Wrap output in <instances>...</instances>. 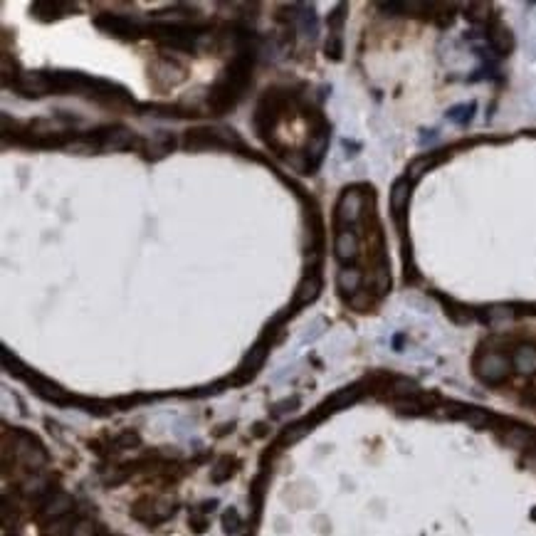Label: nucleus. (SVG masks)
I'll return each instance as SVG.
<instances>
[{
  "label": "nucleus",
  "instance_id": "obj_14",
  "mask_svg": "<svg viewBox=\"0 0 536 536\" xmlns=\"http://www.w3.org/2000/svg\"><path fill=\"white\" fill-rule=\"evenodd\" d=\"M319 289H321V282H319V277H316V274L311 272L309 277H306L304 282L299 284V289H296V299H294V306H304V304H309V301H314L316 296H319Z\"/></svg>",
  "mask_w": 536,
  "mask_h": 536
},
{
  "label": "nucleus",
  "instance_id": "obj_8",
  "mask_svg": "<svg viewBox=\"0 0 536 536\" xmlns=\"http://www.w3.org/2000/svg\"><path fill=\"white\" fill-rule=\"evenodd\" d=\"M334 254L339 262H353L358 257V237L351 230H341L334 242Z\"/></svg>",
  "mask_w": 536,
  "mask_h": 536
},
{
  "label": "nucleus",
  "instance_id": "obj_3",
  "mask_svg": "<svg viewBox=\"0 0 536 536\" xmlns=\"http://www.w3.org/2000/svg\"><path fill=\"white\" fill-rule=\"evenodd\" d=\"M475 371L482 381L502 383L504 378L509 376V371H512V361L499 351H487V353H480V356H477Z\"/></svg>",
  "mask_w": 536,
  "mask_h": 536
},
{
  "label": "nucleus",
  "instance_id": "obj_16",
  "mask_svg": "<svg viewBox=\"0 0 536 536\" xmlns=\"http://www.w3.org/2000/svg\"><path fill=\"white\" fill-rule=\"evenodd\" d=\"M442 156H423V159H418L413 166H410V173H408V181H418L420 176L425 173V171L430 168V166H435Z\"/></svg>",
  "mask_w": 536,
  "mask_h": 536
},
{
  "label": "nucleus",
  "instance_id": "obj_21",
  "mask_svg": "<svg viewBox=\"0 0 536 536\" xmlns=\"http://www.w3.org/2000/svg\"><path fill=\"white\" fill-rule=\"evenodd\" d=\"M348 304L358 311H366L368 304H371V292H368V289H358L353 296H348Z\"/></svg>",
  "mask_w": 536,
  "mask_h": 536
},
{
  "label": "nucleus",
  "instance_id": "obj_13",
  "mask_svg": "<svg viewBox=\"0 0 536 536\" xmlns=\"http://www.w3.org/2000/svg\"><path fill=\"white\" fill-rule=\"evenodd\" d=\"M336 282H339V289H341L343 294L353 296V294L358 292V289H361L363 272H361V269H356V267H346V269H341V272H339Z\"/></svg>",
  "mask_w": 536,
  "mask_h": 536
},
{
  "label": "nucleus",
  "instance_id": "obj_18",
  "mask_svg": "<svg viewBox=\"0 0 536 536\" xmlns=\"http://www.w3.org/2000/svg\"><path fill=\"white\" fill-rule=\"evenodd\" d=\"M390 287V274L386 269V264H381V267H376V272H373V289H376V294H386Z\"/></svg>",
  "mask_w": 536,
  "mask_h": 536
},
{
  "label": "nucleus",
  "instance_id": "obj_25",
  "mask_svg": "<svg viewBox=\"0 0 536 536\" xmlns=\"http://www.w3.org/2000/svg\"><path fill=\"white\" fill-rule=\"evenodd\" d=\"M227 465H230V460H223L220 465H218V470H215V475H213V480H215V482H223V480H225V477L232 472V467H227Z\"/></svg>",
  "mask_w": 536,
  "mask_h": 536
},
{
  "label": "nucleus",
  "instance_id": "obj_4",
  "mask_svg": "<svg viewBox=\"0 0 536 536\" xmlns=\"http://www.w3.org/2000/svg\"><path fill=\"white\" fill-rule=\"evenodd\" d=\"M75 509V499L62 489H52L50 494H45L38 502V517L40 522H57L62 517H70V512Z\"/></svg>",
  "mask_w": 536,
  "mask_h": 536
},
{
  "label": "nucleus",
  "instance_id": "obj_10",
  "mask_svg": "<svg viewBox=\"0 0 536 536\" xmlns=\"http://www.w3.org/2000/svg\"><path fill=\"white\" fill-rule=\"evenodd\" d=\"M264 358H267V343L259 341L257 346L250 351V356L245 358L242 368H240V376H237V381H247V378H252L254 373L259 371V366L264 363Z\"/></svg>",
  "mask_w": 536,
  "mask_h": 536
},
{
  "label": "nucleus",
  "instance_id": "obj_15",
  "mask_svg": "<svg viewBox=\"0 0 536 536\" xmlns=\"http://www.w3.org/2000/svg\"><path fill=\"white\" fill-rule=\"evenodd\" d=\"M75 522H77L75 517H62V519H57V522H50L48 527H45L43 536H72Z\"/></svg>",
  "mask_w": 536,
  "mask_h": 536
},
{
  "label": "nucleus",
  "instance_id": "obj_1",
  "mask_svg": "<svg viewBox=\"0 0 536 536\" xmlns=\"http://www.w3.org/2000/svg\"><path fill=\"white\" fill-rule=\"evenodd\" d=\"M250 80H252V52L240 50V55L227 65L225 75L218 80V85L210 90L208 104L215 114L230 112L237 104V99L242 97V92L247 90Z\"/></svg>",
  "mask_w": 536,
  "mask_h": 536
},
{
  "label": "nucleus",
  "instance_id": "obj_20",
  "mask_svg": "<svg viewBox=\"0 0 536 536\" xmlns=\"http://www.w3.org/2000/svg\"><path fill=\"white\" fill-rule=\"evenodd\" d=\"M72 536H99L97 524L92 519H77L75 529H72Z\"/></svg>",
  "mask_w": 536,
  "mask_h": 536
},
{
  "label": "nucleus",
  "instance_id": "obj_19",
  "mask_svg": "<svg viewBox=\"0 0 536 536\" xmlns=\"http://www.w3.org/2000/svg\"><path fill=\"white\" fill-rule=\"evenodd\" d=\"M467 10H470L467 18H470L472 23H487V20L492 18V5H487V3H475Z\"/></svg>",
  "mask_w": 536,
  "mask_h": 536
},
{
  "label": "nucleus",
  "instance_id": "obj_9",
  "mask_svg": "<svg viewBox=\"0 0 536 536\" xmlns=\"http://www.w3.org/2000/svg\"><path fill=\"white\" fill-rule=\"evenodd\" d=\"M408 198H410V181L400 178L393 186V191H390V210H393V218L398 220L400 227H403V213L408 208Z\"/></svg>",
  "mask_w": 536,
  "mask_h": 536
},
{
  "label": "nucleus",
  "instance_id": "obj_5",
  "mask_svg": "<svg viewBox=\"0 0 536 536\" xmlns=\"http://www.w3.org/2000/svg\"><path fill=\"white\" fill-rule=\"evenodd\" d=\"M97 28H102L109 35H117V38H136V33H141V23L136 18L119 13H102L97 18Z\"/></svg>",
  "mask_w": 536,
  "mask_h": 536
},
{
  "label": "nucleus",
  "instance_id": "obj_7",
  "mask_svg": "<svg viewBox=\"0 0 536 536\" xmlns=\"http://www.w3.org/2000/svg\"><path fill=\"white\" fill-rule=\"evenodd\" d=\"M363 213V193L358 188H346L336 205V223H356Z\"/></svg>",
  "mask_w": 536,
  "mask_h": 536
},
{
  "label": "nucleus",
  "instance_id": "obj_17",
  "mask_svg": "<svg viewBox=\"0 0 536 536\" xmlns=\"http://www.w3.org/2000/svg\"><path fill=\"white\" fill-rule=\"evenodd\" d=\"M356 395H358V388L341 390V393H336L331 400H326V408H329V410H339V408H343V405L353 403V400H356Z\"/></svg>",
  "mask_w": 536,
  "mask_h": 536
},
{
  "label": "nucleus",
  "instance_id": "obj_6",
  "mask_svg": "<svg viewBox=\"0 0 536 536\" xmlns=\"http://www.w3.org/2000/svg\"><path fill=\"white\" fill-rule=\"evenodd\" d=\"M92 141L102 151H124L136 144V136H134V132H129V129L114 127V129H102V132L92 136Z\"/></svg>",
  "mask_w": 536,
  "mask_h": 536
},
{
  "label": "nucleus",
  "instance_id": "obj_22",
  "mask_svg": "<svg viewBox=\"0 0 536 536\" xmlns=\"http://www.w3.org/2000/svg\"><path fill=\"white\" fill-rule=\"evenodd\" d=\"M326 57L331 60H341V38L339 35H331L329 43H326Z\"/></svg>",
  "mask_w": 536,
  "mask_h": 536
},
{
  "label": "nucleus",
  "instance_id": "obj_24",
  "mask_svg": "<svg viewBox=\"0 0 536 536\" xmlns=\"http://www.w3.org/2000/svg\"><path fill=\"white\" fill-rule=\"evenodd\" d=\"M132 445H139V435H134V433H124L122 438H117V440H114V447H117V450H124V447H132Z\"/></svg>",
  "mask_w": 536,
  "mask_h": 536
},
{
  "label": "nucleus",
  "instance_id": "obj_11",
  "mask_svg": "<svg viewBox=\"0 0 536 536\" xmlns=\"http://www.w3.org/2000/svg\"><path fill=\"white\" fill-rule=\"evenodd\" d=\"M489 45H492L494 50L499 52V55H509L514 48V38L512 33H509L504 25H494V28H489Z\"/></svg>",
  "mask_w": 536,
  "mask_h": 536
},
{
  "label": "nucleus",
  "instance_id": "obj_12",
  "mask_svg": "<svg viewBox=\"0 0 536 536\" xmlns=\"http://www.w3.org/2000/svg\"><path fill=\"white\" fill-rule=\"evenodd\" d=\"M512 366L519 373H534L536 371V348L534 346H519L512 356Z\"/></svg>",
  "mask_w": 536,
  "mask_h": 536
},
{
  "label": "nucleus",
  "instance_id": "obj_2",
  "mask_svg": "<svg viewBox=\"0 0 536 536\" xmlns=\"http://www.w3.org/2000/svg\"><path fill=\"white\" fill-rule=\"evenodd\" d=\"M13 455L18 457L25 467H30V470H40V467L48 465V452H45V447L40 445L38 438H33V435L28 433H15Z\"/></svg>",
  "mask_w": 536,
  "mask_h": 536
},
{
  "label": "nucleus",
  "instance_id": "obj_26",
  "mask_svg": "<svg viewBox=\"0 0 536 536\" xmlns=\"http://www.w3.org/2000/svg\"><path fill=\"white\" fill-rule=\"evenodd\" d=\"M472 104L470 107H460V109H455V112L450 114V119H455V122H465V119H470V114H472Z\"/></svg>",
  "mask_w": 536,
  "mask_h": 536
},
{
  "label": "nucleus",
  "instance_id": "obj_23",
  "mask_svg": "<svg viewBox=\"0 0 536 536\" xmlns=\"http://www.w3.org/2000/svg\"><path fill=\"white\" fill-rule=\"evenodd\" d=\"M223 527H225L227 532H237V529H240V514H237L235 509L225 512V517H223Z\"/></svg>",
  "mask_w": 536,
  "mask_h": 536
}]
</instances>
